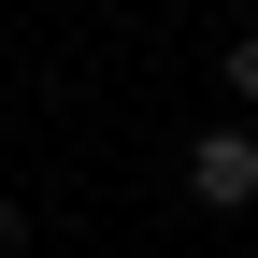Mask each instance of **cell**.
<instances>
[{
    "label": "cell",
    "mask_w": 258,
    "mask_h": 258,
    "mask_svg": "<svg viewBox=\"0 0 258 258\" xmlns=\"http://www.w3.org/2000/svg\"><path fill=\"white\" fill-rule=\"evenodd\" d=\"M186 201H201V215H258V129L244 115L186 129Z\"/></svg>",
    "instance_id": "cell-1"
},
{
    "label": "cell",
    "mask_w": 258,
    "mask_h": 258,
    "mask_svg": "<svg viewBox=\"0 0 258 258\" xmlns=\"http://www.w3.org/2000/svg\"><path fill=\"white\" fill-rule=\"evenodd\" d=\"M215 86H230V115L258 129V29H230V57H215Z\"/></svg>",
    "instance_id": "cell-2"
}]
</instances>
